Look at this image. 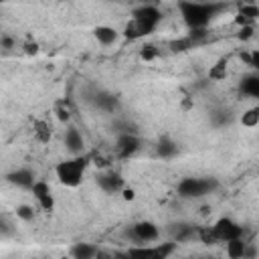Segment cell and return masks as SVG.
Here are the masks:
<instances>
[{
  "mask_svg": "<svg viewBox=\"0 0 259 259\" xmlns=\"http://www.w3.org/2000/svg\"><path fill=\"white\" fill-rule=\"evenodd\" d=\"M241 121H243V125H247V127H255V125L259 123V109H257V107H251L249 111L243 113Z\"/></svg>",
  "mask_w": 259,
  "mask_h": 259,
  "instance_id": "obj_23",
  "label": "cell"
},
{
  "mask_svg": "<svg viewBox=\"0 0 259 259\" xmlns=\"http://www.w3.org/2000/svg\"><path fill=\"white\" fill-rule=\"evenodd\" d=\"M239 14L247 16L249 20H255V18L259 16V8H257V6H253V4H243V6H241V10H239Z\"/></svg>",
  "mask_w": 259,
  "mask_h": 259,
  "instance_id": "obj_27",
  "label": "cell"
},
{
  "mask_svg": "<svg viewBox=\"0 0 259 259\" xmlns=\"http://www.w3.org/2000/svg\"><path fill=\"white\" fill-rule=\"evenodd\" d=\"M208 77H210V79H214V81H221V79H225V77H227V59H225V57L217 61V65L208 71Z\"/></svg>",
  "mask_w": 259,
  "mask_h": 259,
  "instance_id": "obj_21",
  "label": "cell"
},
{
  "mask_svg": "<svg viewBox=\"0 0 259 259\" xmlns=\"http://www.w3.org/2000/svg\"><path fill=\"white\" fill-rule=\"evenodd\" d=\"M55 115H57V119H61V121H69V117H71V111H69V105H67V101H57V105H55Z\"/></svg>",
  "mask_w": 259,
  "mask_h": 259,
  "instance_id": "obj_25",
  "label": "cell"
},
{
  "mask_svg": "<svg viewBox=\"0 0 259 259\" xmlns=\"http://www.w3.org/2000/svg\"><path fill=\"white\" fill-rule=\"evenodd\" d=\"M241 91L249 97H259V77L257 75L245 77V81L241 83Z\"/></svg>",
  "mask_w": 259,
  "mask_h": 259,
  "instance_id": "obj_15",
  "label": "cell"
},
{
  "mask_svg": "<svg viewBox=\"0 0 259 259\" xmlns=\"http://www.w3.org/2000/svg\"><path fill=\"white\" fill-rule=\"evenodd\" d=\"M241 40H249L251 36H253V26H243V28H239V34H237Z\"/></svg>",
  "mask_w": 259,
  "mask_h": 259,
  "instance_id": "obj_29",
  "label": "cell"
},
{
  "mask_svg": "<svg viewBox=\"0 0 259 259\" xmlns=\"http://www.w3.org/2000/svg\"><path fill=\"white\" fill-rule=\"evenodd\" d=\"M154 24H148V22H144V20H138V18H132L127 24H125V28H123V34L127 36V38H140V36H146V34H150V32H154Z\"/></svg>",
  "mask_w": 259,
  "mask_h": 259,
  "instance_id": "obj_7",
  "label": "cell"
},
{
  "mask_svg": "<svg viewBox=\"0 0 259 259\" xmlns=\"http://www.w3.org/2000/svg\"><path fill=\"white\" fill-rule=\"evenodd\" d=\"M196 235L200 237V241H202L204 245L217 243V237H214V233H212V227H198V229H196Z\"/></svg>",
  "mask_w": 259,
  "mask_h": 259,
  "instance_id": "obj_24",
  "label": "cell"
},
{
  "mask_svg": "<svg viewBox=\"0 0 259 259\" xmlns=\"http://www.w3.org/2000/svg\"><path fill=\"white\" fill-rule=\"evenodd\" d=\"M134 196H136V192L132 188H123V198L125 200H134Z\"/></svg>",
  "mask_w": 259,
  "mask_h": 259,
  "instance_id": "obj_33",
  "label": "cell"
},
{
  "mask_svg": "<svg viewBox=\"0 0 259 259\" xmlns=\"http://www.w3.org/2000/svg\"><path fill=\"white\" fill-rule=\"evenodd\" d=\"M111 257H113V259H130V257H127V251H125V253H123V251H115Z\"/></svg>",
  "mask_w": 259,
  "mask_h": 259,
  "instance_id": "obj_34",
  "label": "cell"
},
{
  "mask_svg": "<svg viewBox=\"0 0 259 259\" xmlns=\"http://www.w3.org/2000/svg\"><path fill=\"white\" fill-rule=\"evenodd\" d=\"M87 164H89V156H75L71 160H63L57 164V178L65 186H79Z\"/></svg>",
  "mask_w": 259,
  "mask_h": 259,
  "instance_id": "obj_2",
  "label": "cell"
},
{
  "mask_svg": "<svg viewBox=\"0 0 259 259\" xmlns=\"http://www.w3.org/2000/svg\"><path fill=\"white\" fill-rule=\"evenodd\" d=\"M61 259H65V257H61Z\"/></svg>",
  "mask_w": 259,
  "mask_h": 259,
  "instance_id": "obj_39",
  "label": "cell"
},
{
  "mask_svg": "<svg viewBox=\"0 0 259 259\" xmlns=\"http://www.w3.org/2000/svg\"><path fill=\"white\" fill-rule=\"evenodd\" d=\"M212 188H217V182L210 178H184L178 184V194L184 198H196L208 194Z\"/></svg>",
  "mask_w": 259,
  "mask_h": 259,
  "instance_id": "obj_3",
  "label": "cell"
},
{
  "mask_svg": "<svg viewBox=\"0 0 259 259\" xmlns=\"http://www.w3.org/2000/svg\"><path fill=\"white\" fill-rule=\"evenodd\" d=\"M93 259H113L111 257V253H107V251H101V249H97V253H95V257Z\"/></svg>",
  "mask_w": 259,
  "mask_h": 259,
  "instance_id": "obj_32",
  "label": "cell"
},
{
  "mask_svg": "<svg viewBox=\"0 0 259 259\" xmlns=\"http://www.w3.org/2000/svg\"><path fill=\"white\" fill-rule=\"evenodd\" d=\"M95 103H97L101 109H105V111H113V109L117 107V99H115L113 95H109V93H99L97 99H95Z\"/></svg>",
  "mask_w": 259,
  "mask_h": 259,
  "instance_id": "obj_20",
  "label": "cell"
},
{
  "mask_svg": "<svg viewBox=\"0 0 259 259\" xmlns=\"http://www.w3.org/2000/svg\"><path fill=\"white\" fill-rule=\"evenodd\" d=\"M176 229H174V241H178V243H182V241H188L194 233H196V229L192 227V225H174Z\"/></svg>",
  "mask_w": 259,
  "mask_h": 259,
  "instance_id": "obj_19",
  "label": "cell"
},
{
  "mask_svg": "<svg viewBox=\"0 0 259 259\" xmlns=\"http://www.w3.org/2000/svg\"><path fill=\"white\" fill-rule=\"evenodd\" d=\"M12 45H14V40H12L10 36H4V38H2V47H6V49H10Z\"/></svg>",
  "mask_w": 259,
  "mask_h": 259,
  "instance_id": "obj_35",
  "label": "cell"
},
{
  "mask_svg": "<svg viewBox=\"0 0 259 259\" xmlns=\"http://www.w3.org/2000/svg\"><path fill=\"white\" fill-rule=\"evenodd\" d=\"M16 217L22 219V221H32L34 210H32V206H28V204H20V206L16 208Z\"/></svg>",
  "mask_w": 259,
  "mask_h": 259,
  "instance_id": "obj_28",
  "label": "cell"
},
{
  "mask_svg": "<svg viewBox=\"0 0 259 259\" xmlns=\"http://www.w3.org/2000/svg\"><path fill=\"white\" fill-rule=\"evenodd\" d=\"M196 259H204V257H196Z\"/></svg>",
  "mask_w": 259,
  "mask_h": 259,
  "instance_id": "obj_38",
  "label": "cell"
},
{
  "mask_svg": "<svg viewBox=\"0 0 259 259\" xmlns=\"http://www.w3.org/2000/svg\"><path fill=\"white\" fill-rule=\"evenodd\" d=\"M134 18L144 20V22L156 26V24L160 22V18H162V12H160L156 6H140V8L134 10Z\"/></svg>",
  "mask_w": 259,
  "mask_h": 259,
  "instance_id": "obj_10",
  "label": "cell"
},
{
  "mask_svg": "<svg viewBox=\"0 0 259 259\" xmlns=\"http://www.w3.org/2000/svg\"><path fill=\"white\" fill-rule=\"evenodd\" d=\"M0 231H2V233H10V229H8V225L4 223V219H0Z\"/></svg>",
  "mask_w": 259,
  "mask_h": 259,
  "instance_id": "obj_37",
  "label": "cell"
},
{
  "mask_svg": "<svg viewBox=\"0 0 259 259\" xmlns=\"http://www.w3.org/2000/svg\"><path fill=\"white\" fill-rule=\"evenodd\" d=\"M32 194H34V198L38 200V204H40L42 210H47V212L53 210L55 202H53V194H51V188H49L47 182H42V180L34 182V184H32Z\"/></svg>",
  "mask_w": 259,
  "mask_h": 259,
  "instance_id": "obj_6",
  "label": "cell"
},
{
  "mask_svg": "<svg viewBox=\"0 0 259 259\" xmlns=\"http://www.w3.org/2000/svg\"><path fill=\"white\" fill-rule=\"evenodd\" d=\"M176 152H178V146H176L168 136H164V138L158 142V154H160L162 158H172Z\"/></svg>",
  "mask_w": 259,
  "mask_h": 259,
  "instance_id": "obj_17",
  "label": "cell"
},
{
  "mask_svg": "<svg viewBox=\"0 0 259 259\" xmlns=\"http://www.w3.org/2000/svg\"><path fill=\"white\" fill-rule=\"evenodd\" d=\"M192 47H194V45H192V40H190L188 36L176 38V40L170 42V51H172V53H184V51H188V49H192Z\"/></svg>",
  "mask_w": 259,
  "mask_h": 259,
  "instance_id": "obj_22",
  "label": "cell"
},
{
  "mask_svg": "<svg viewBox=\"0 0 259 259\" xmlns=\"http://www.w3.org/2000/svg\"><path fill=\"white\" fill-rule=\"evenodd\" d=\"M212 233H214L217 241H233V239H241L243 227L235 225L231 219H219L212 227Z\"/></svg>",
  "mask_w": 259,
  "mask_h": 259,
  "instance_id": "obj_4",
  "label": "cell"
},
{
  "mask_svg": "<svg viewBox=\"0 0 259 259\" xmlns=\"http://www.w3.org/2000/svg\"><path fill=\"white\" fill-rule=\"evenodd\" d=\"M24 53H26V55H36V53H38V45H36L34 40H32V42L28 40V42L24 45Z\"/></svg>",
  "mask_w": 259,
  "mask_h": 259,
  "instance_id": "obj_30",
  "label": "cell"
},
{
  "mask_svg": "<svg viewBox=\"0 0 259 259\" xmlns=\"http://www.w3.org/2000/svg\"><path fill=\"white\" fill-rule=\"evenodd\" d=\"M132 235H134L138 241H146V243H148V241L158 239V229H156V225H154V223L142 221V223H138V225L134 227Z\"/></svg>",
  "mask_w": 259,
  "mask_h": 259,
  "instance_id": "obj_9",
  "label": "cell"
},
{
  "mask_svg": "<svg viewBox=\"0 0 259 259\" xmlns=\"http://www.w3.org/2000/svg\"><path fill=\"white\" fill-rule=\"evenodd\" d=\"M251 67L253 69H259V51H251Z\"/></svg>",
  "mask_w": 259,
  "mask_h": 259,
  "instance_id": "obj_31",
  "label": "cell"
},
{
  "mask_svg": "<svg viewBox=\"0 0 259 259\" xmlns=\"http://www.w3.org/2000/svg\"><path fill=\"white\" fill-rule=\"evenodd\" d=\"M223 8L225 6H221V4H198V2H182L180 4V12L184 16V22L190 26V30L204 28L210 22V18Z\"/></svg>",
  "mask_w": 259,
  "mask_h": 259,
  "instance_id": "obj_1",
  "label": "cell"
},
{
  "mask_svg": "<svg viewBox=\"0 0 259 259\" xmlns=\"http://www.w3.org/2000/svg\"><path fill=\"white\" fill-rule=\"evenodd\" d=\"M34 136H36L38 142L47 144V142L51 140V125H49L47 121H42V119L34 121Z\"/></svg>",
  "mask_w": 259,
  "mask_h": 259,
  "instance_id": "obj_18",
  "label": "cell"
},
{
  "mask_svg": "<svg viewBox=\"0 0 259 259\" xmlns=\"http://www.w3.org/2000/svg\"><path fill=\"white\" fill-rule=\"evenodd\" d=\"M97 184L101 186V190L113 194V192H117V190L123 188V178L117 172H107V174L97 176Z\"/></svg>",
  "mask_w": 259,
  "mask_h": 259,
  "instance_id": "obj_8",
  "label": "cell"
},
{
  "mask_svg": "<svg viewBox=\"0 0 259 259\" xmlns=\"http://www.w3.org/2000/svg\"><path fill=\"white\" fill-rule=\"evenodd\" d=\"M247 243L243 239H233V241H227V255L231 259H243V251H245Z\"/></svg>",
  "mask_w": 259,
  "mask_h": 259,
  "instance_id": "obj_16",
  "label": "cell"
},
{
  "mask_svg": "<svg viewBox=\"0 0 259 259\" xmlns=\"http://www.w3.org/2000/svg\"><path fill=\"white\" fill-rule=\"evenodd\" d=\"M34 176H32V172L30 170H16V172H10L8 174V182H12V184H16V186H22V188H32V184H34V180H32Z\"/></svg>",
  "mask_w": 259,
  "mask_h": 259,
  "instance_id": "obj_11",
  "label": "cell"
},
{
  "mask_svg": "<svg viewBox=\"0 0 259 259\" xmlns=\"http://www.w3.org/2000/svg\"><path fill=\"white\" fill-rule=\"evenodd\" d=\"M158 57V49L154 47V45H144L142 49H140V59L142 61H152V59H156Z\"/></svg>",
  "mask_w": 259,
  "mask_h": 259,
  "instance_id": "obj_26",
  "label": "cell"
},
{
  "mask_svg": "<svg viewBox=\"0 0 259 259\" xmlns=\"http://www.w3.org/2000/svg\"><path fill=\"white\" fill-rule=\"evenodd\" d=\"M140 148V140L136 134H119L117 138V144H115V150H117V156L119 158H130L132 154H136Z\"/></svg>",
  "mask_w": 259,
  "mask_h": 259,
  "instance_id": "obj_5",
  "label": "cell"
},
{
  "mask_svg": "<svg viewBox=\"0 0 259 259\" xmlns=\"http://www.w3.org/2000/svg\"><path fill=\"white\" fill-rule=\"evenodd\" d=\"M71 253H73L75 259H93L95 253H97V247L95 245H89V243H77L71 249Z\"/></svg>",
  "mask_w": 259,
  "mask_h": 259,
  "instance_id": "obj_13",
  "label": "cell"
},
{
  "mask_svg": "<svg viewBox=\"0 0 259 259\" xmlns=\"http://www.w3.org/2000/svg\"><path fill=\"white\" fill-rule=\"evenodd\" d=\"M241 61H245L251 67V53H241Z\"/></svg>",
  "mask_w": 259,
  "mask_h": 259,
  "instance_id": "obj_36",
  "label": "cell"
},
{
  "mask_svg": "<svg viewBox=\"0 0 259 259\" xmlns=\"http://www.w3.org/2000/svg\"><path fill=\"white\" fill-rule=\"evenodd\" d=\"M93 32H95V36H97V40H99L101 45H111V42H115V38H117V32H115V28H111V26H97Z\"/></svg>",
  "mask_w": 259,
  "mask_h": 259,
  "instance_id": "obj_14",
  "label": "cell"
},
{
  "mask_svg": "<svg viewBox=\"0 0 259 259\" xmlns=\"http://www.w3.org/2000/svg\"><path fill=\"white\" fill-rule=\"evenodd\" d=\"M65 144H67L69 152H73V154H77V152L83 150V138H81V134H79L77 127H69V130H67V134H65Z\"/></svg>",
  "mask_w": 259,
  "mask_h": 259,
  "instance_id": "obj_12",
  "label": "cell"
}]
</instances>
